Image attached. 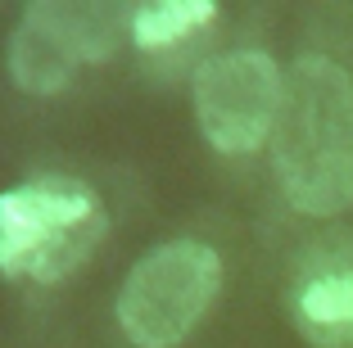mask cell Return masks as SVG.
Returning <instances> with one entry per match:
<instances>
[{"label":"cell","instance_id":"cell-1","mask_svg":"<svg viewBox=\"0 0 353 348\" xmlns=\"http://www.w3.org/2000/svg\"><path fill=\"white\" fill-rule=\"evenodd\" d=\"M272 167L308 217H335L353 204V77L326 54H299L272 127Z\"/></svg>","mask_w":353,"mask_h":348},{"label":"cell","instance_id":"cell-2","mask_svg":"<svg viewBox=\"0 0 353 348\" xmlns=\"http://www.w3.org/2000/svg\"><path fill=\"white\" fill-rule=\"evenodd\" d=\"M104 204L73 176H37L0 195V272L14 280L73 276L104 240Z\"/></svg>","mask_w":353,"mask_h":348},{"label":"cell","instance_id":"cell-3","mask_svg":"<svg viewBox=\"0 0 353 348\" xmlns=\"http://www.w3.org/2000/svg\"><path fill=\"white\" fill-rule=\"evenodd\" d=\"M222 289V258L199 240L145 254L118 289V326L136 348H172L199 326Z\"/></svg>","mask_w":353,"mask_h":348},{"label":"cell","instance_id":"cell-4","mask_svg":"<svg viewBox=\"0 0 353 348\" xmlns=\"http://www.w3.org/2000/svg\"><path fill=\"white\" fill-rule=\"evenodd\" d=\"M195 118L199 132L222 154H250L276 127L285 77L263 50H231L213 54L195 72Z\"/></svg>","mask_w":353,"mask_h":348},{"label":"cell","instance_id":"cell-5","mask_svg":"<svg viewBox=\"0 0 353 348\" xmlns=\"http://www.w3.org/2000/svg\"><path fill=\"white\" fill-rule=\"evenodd\" d=\"M77 54L73 45L63 41V32L50 23V14L41 10V0H32L28 10H23L19 28L10 37V77L19 91L28 95H54L68 86L77 68Z\"/></svg>","mask_w":353,"mask_h":348},{"label":"cell","instance_id":"cell-6","mask_svg":"<svg viewBox=\"0 0 353 348\" xmlns=\"http://www.w3.org/2000/svg\"><path fill=\"white\" fill-rule=\"evenodd\" d=\"M50 23L63 32L82 63H100L118 50L123 32H132L136 5H104V0H41Z\"/></svg>","mask_w":353,"mask_h":348},{"label":"cell","instance_id":"cell-7","mask_svg":"<svg viewBox=\"0 0 353 348\" xmlns=\"http://www.w3.org/2000/svg\"><path fill=\"white\" fill-rule=\"evenodd\" d=\"M299 321L326 348L353 344V267L322 272L299 289Z\"/></svg>","mask_w":353,"mask_h":348},{"label":"cell","instance_id":"cell-8","mask_svg":"<svg viewBox=\"0 0 353 348\" xmlns=\"http://www.w3.org/2000/svg\"><path fill=\"white\" fill-rule=\"evenodd\" d=\"M213 19H218V10L208 0H150V5H136L132 14V41L141 50H163V45L195 37Z\"/></svg>","mask_w":353,"mask_h":348}]
</instances>
